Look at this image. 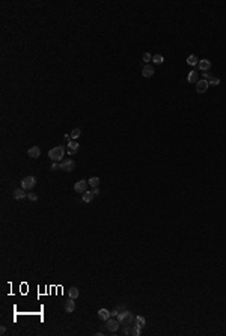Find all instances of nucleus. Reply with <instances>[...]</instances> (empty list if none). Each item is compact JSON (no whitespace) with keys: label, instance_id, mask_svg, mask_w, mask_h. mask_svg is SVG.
<instances>
[{"label":"nucleus","instance_id":"nucleus-10","mask_svg":"<svg viewBox=\"0 0 226 336\" xmlns=\"http://www.w3.org/2000/svg\"><path fill=\"white\" fill-rule=\"evenodd\" d=\"M142 75H143V77H146V78L152 77V75H154V66H151L149 63H148V65H145V66H143V69H142Z\"/></svg>","mask_w":226,"mask_h":336},{"label":"nucleus","instance_id":"nucleus-24","mask_svg":"<svg viewBox=\"0 0 226 336\" xmlns=\"http://www.w3.org/2000/svg\"><path fill=\"white\" fill-rule=\"evenodd\" d=\"M151 60H152V56H151L149 53H145V54H143V62H145V63L148 65V63H149Z\"/></svg>","mask_w":226,"mask_h":336},{"label":"nucleus","instance_id":"nucleus-6","mask_svg":"<svg viewBox=\"0 0 226 336\" xmlns=\"http://www.w3.org/2000/svg\"><path fill=\"white\" fill-rule=\"evenodd\" d=\"M208 86H209L208 80H199V81L196 83V92H197V93H203V92L208 89Z\"/></svg>","mask_w":226,"mask_h":336},{"label":"nucleus","instance_id":"nucleus-26","mask_svg":"<svg viewBox=\"0 0 226 336\" xmlns=\"http://www.w3.org/2000/svg\"><path fill=\"white\" fill-rule=\"evenodd\" d=\"M57 169H60V164H59V163H53V166H51V170H57Z\"/></svg>","mask_w":226,"mask_h":336},{"label":"nucleus","instance_id":"nucleus-22","mask_svg":"<svg viewBox=\"0 0 226 336\" xmlns=\"http://www.w3.org/2000/svg\"><path fill=\"white\" fill-rule=\"evenodd\" d=\"M80 134H81V130H80V128H74V130L71 131V137H72V139L80 137Z\"/></svg>","mask_w":226,"mask_h":336},{"label":"nucleus","instance_id":"nucleus-28","mask_svg":"<svg viewBox=\"0 0 226 336\" xmlns=\"http://www.w3.org/2000/svg\"><path fill=\"white\" fill-rule=\"evenodd\" d=\"M92 191L95 193V196H98V194H99V188H98V187H96V188H93Z\"/></svg>","mask_w":226,"mask_h":336},{"label":"nucleus","instance_id":"nucleus-16","mask_svg":"<svg viewBox=\"0 0 226 336\" xmlns=\"http://www.w3.org/2000/svg\"><path fill=\"white\" fill-rule=\"evenodd\" d=\"M68 297L75 300V298L78 297V288H77V286H71V288H69V291H68Z\"/></svg>","mask_w":226,"mask_h":336},{"label":"nucleus","instance_id":"nucleus-15","mask_svg":"<svg viewBox=\"0 0 226 336\" xmlns=\"http://www.w3.org/2000/svg\"><path fill=\"white\" fill-rule=\"evenodd\" d=\"M145 324H146V319H145L143 316H136V318H134V325L139 327L140 330L145 327Z\"/></svg>","mask_w":226,"mask_h":336},{"label":"nucleus","instance_id":"nucleus-8","mask_svg":"<svg viewBox=\"0 0 226 336\" xmlns=\"http://www.w3.org/2000/svg\"><path fill=\"white\" fill-rule=\"evenodd\" d=\"M63 309H65L66 313L74 312V309H75V301H74V298H68V300L65 301V304H63Z\"/></svg>","mask_w":226,"mask_h":336},{"label":"nucleus","instance_id":"nucleus-18","mask_svg":"<svg viewBox=\"0 0 226 336\" xmlns=\"http://www.w3.org/2000/svg\"><path fill=\"white\" fill-rule=\"evenodd\" d=\"M95 197V193L93 191H84V194H83V202H90L92 199Z\"/></svg>","mask_w":226,"mask_h":336},{"label":"nucleus","instance_id":"nucleus-1","mask_svg":"<svg viewBox=\"0 0 226 336\" xmlns=\"http://www.w3.org/2000/svg\"><path fill=\"white\" fill-rule=\"evenodd\" d=\"M63 154H65V148L63 146H54L48 151V158L53 161V163H57V161H62L63 158Z\"/></svg>","mask_w":226,"mask_h":336},{"label":"nucleus","instance_id":"nucleus-2","mask_svg":"<svg viewBox=\"0 0 226 336\" xmlns=\"http://www.w3.org/2000/svg\"><path fill=\"white\" fill-rule=\"evenodd\" d=\"M134 318H136V316H133V313H131L130 310H127V309H124V310L119 312V315H118V321H119L121 325H131V324L134 322Z\"/></svg>","mask_w":226,"mask_h":336},{"label":"nucleus","instance_id":"nucleus-5","mask_svg":"<svg viewBox=\"0 0 226 336\" xmlns=\"http://www.w3.org/2000/svg\"><path fill=\"white\" fill-rule=\"evenodd\" d=\"M107 330L108 331H111V333H115V331H118V328H119V321L118 319H115V318H108L107 321Z\"/></svg>","mask_w":226,"mask_h":336},{"label":"nucleus","instance_id":"nucleus-14","mask_svg":"<svg viewBox=\"0 0 226 336\" xmlns=\"http://www.w3.org/2000/svg\"><path fill=\"white\" fill-rule=\"evenodd\" d=\"M187 81L188 83H197L199 81V72L197 71H190V74L187 75Z\"/></svg>","mask_w":226,"mask_h":336},{"label":"nucleus","instance_id":"nucleus-19","mask_svg":"<svg viewBox=\"0 0 226 336\" xmlns=\"http://www.w3.org/2000/svg\"><path fill=\"white\" fill-rule=\"evenodd\" d=\"M152 62H154L155 65H161V63L164 62V57H163L161 54H154V56H152Z\"/></svg>","mask_w":226,"mask_h":336},{"label":"nucleus","instance_id":"nucleus-13","mask_svg":"<svg viewBox=\"0 0 226 336\" xmlns=\"http://www.w3.org/2000/svg\"><path fill=\"white\" fill-rule=\"evenodd\" d=\"M197 66H199V69H202V71H208V69L211 68V62H209L208 59H202V60H199Z\"/></svg>","mask_w":226,"mask_h":336},{"label":"nucleus","instance_id":"nucleus-4","mask_svg":"<svg viewBox=\"0 0 226 336\" xmlns=\"http://www.w3.org/2000/svg\"><path fill=\"white\" fill-rule=\"evenodd\" d=\"M74 167H75V161L72 158H65L60 161V170L71 172V170H74Z\"/></svg>","mask_w":226,"mask_h":336},{"label":"nucleus","instance_id":"nucleus-21","mask_svg":"<svg viewBox=\"0 0 226 336\" xmlns=\"http://www.w3.org/2000/svg\"><path fill=\"white\" fill-rule=\"evenodd\" d=\"M87 182H89V185H92L93 188H96V187L99 185V178H98V176H92Z\"/></svg>","mask_w":226,"mask_h":336},{"label":"nucleus","instance_id":"nucleus-23","mask_svg":"<svg viewBox=\"0 0 226 336\" xmlns=\"http://www.w3.org/2000/svg\"><path fill=\"white\" fill-rule=\"evenodd\" d=\"M208 83L212 84V86H217V84H220V78H218V77H211Z\"/></svg>","mask_w":226,"mask_h":336},{"label":"nucleus","instance_id":"nucleus-11","mask_svg":"<svg viewBox=\"0 0 226 336\" xmlns=\"http://www.w3.org/2000/svg\"><path fill=\"white\" fill-rule=\"evenodd\" d=\"M98 318H99L101 321H107L108 318H111V312L107 310V309H99V310H98Z\"/></svg>","mask_w":226,"mask_h":336},{"label":"nucleus","instance_id":"nucleus-29","mask_svg":"<svg viewBox=\"0 0 226 336\" xmlns=\"http://www.w3.org/2000/svg\"><path fill=\"white\" fill-rule=\"evenodd\" d=\"M5 331H6V328H5V327H2V328H0V333H2V334H5Z\"/></svg>","mask_w":226,"mask_h":336},{"label":"nucleus","instance_id":"nucleus-27","mask_svg":"<svg viewBox=\"0 0 226 336\" xmlns=\"http://www.w3.org/2000/svg\"><path fill=\"white\" fill-rule=\"evenodd\" d=\"M203 77H205V78H206V80H209V78H211V77H212V75H211V74H209V72H203Z\"/></svg>","mask_w":226,"mask_h":336},{"label":"nucleus","instance_id":"nucleus-12","mask_svg":"<svg viewBox=\"0 0 226 336\" xmlns=\"http://www.w3.org/2000/svg\"><path fill=\"white\" fill-rule=\"evenodd\" d=\"M27 154H29L30 158H38V157L41 155V148H39V146H32V148L27 151Z\"/></svg>","mask_w":226,"mask_h":336},{"label":"nucleus","instance_id":"nucleus-3","mask_svg":"<svg viewBox=\"0 0 226 336\" xmlns=\"http://www.w3.org/2000/svg\"><path fill=\"white\" fill-rule=\"evenodd\" d=\"M36 185V178L35 176H26L21 179V188L24 190H32Z\"/></svg>","mask_w":226,"mask_h":336},{"label":"nucleus","instance_id":"nucleus-25","mask_svg":"<svg viewBox=\"0 0 226 336\" xmlns=\"http://www.w3.org/2000/svg\"><path fill=\"white\" fill-rule=\"evenodd\" d=\"M27 197H29L30 200H33V202H35V200H38V196H36L35 193H27Z\"/></svg>","mask_w":226,"mask_h":336},{"label":"nucleus","instance_id":"nucleus-9","mask_svg":"<svg viewBox=\"0 0 226 336\" xmlns=\"http://www.w3.org/2000/svg\"><path fill=\"white\" fill-rule=\"evenodd\" d=\"M78 148H80V145L77 142H71L69 140V143H68V154H69V157L71 155H75L78 152Z\"/></svg>","mask_w":226,"mask_h":336},{"label":"nucleus","instance_id":"nucleus-17","mask_svg":"<svg viewBox=\"0 0 226 336\" xmlns=\"http://www.w3.org/2000/svg\"><path fill=\"white\" fill-rule=\"evenodd\" d=\"M14 197H15V199H23V197H26L24 188H15V190H14Z\"/></svg>","mask_w":226,"mask_h":336},{"label":"nucleus","instance_id":"nucleus-7","mask_svg":"<svg viewBox=\"0 0 226 336\" xmlns=\"http://www.w3.org/2000/svg\"><path fill=\"white\" fill-rule=\"evenodd\" d=\"M87 181H84V179H80V181H77L75 182V185H74V190L77 191V193H84L86 191V187H87Z\"/></svg>","mask_w":226,"mask_h":336},{"label":"nucleus","instance_id":"nucleus-20","mask_svg":"<svg viewBox=\"0 0 226 336\" xmlns=\"http://www.w3.org/2000/svg\"><path fill=\"white\" fill-rule=\"evenodd\" d=\"M187 63H188V65H193V66H194V65H197V63H199V59H197V57H196L194 54H190V56L187 57Z\"/></svg>","mask_w":226,"mask_h":336}]
</instances>
